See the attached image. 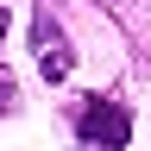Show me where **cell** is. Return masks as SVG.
Listing matches in <instances>:
<instances>
[{
	"instance_id": "cell-1",
	"label": "cell",
	"mask_w": 151,
	"mask_h": 151,
	"mask_svg": "<svg viewBox=\"0 0 151 151\" xmlns=\"http://www.w3.org/2000/svg\"><path fill=\"white\" fill-rule=\"evenodd\" d=\"M76 132H82V145H88V151H126V139H132V113H126L120 101L88 94L82 113H76Z\"/></svg>"
},
{
	"instance_id": "cell-3",
	"label": "cell",
	"mask_w": 151,
	"mask_h": 151,
	"mask_svg": "<svg viewBox=\"0 0 151 151\" xmlns=\"http://www.w3.org/2000/svg\"><path fill=\"white\" fill-rule=\"evenodd\" d=\"M13 101H19V88H13V82H6V76H0V113H6V107H13Z\"/></svg>"
},
{
	"instance_id": "cell-4",
	"label": "cell",
	"mask_w": 151,
	"mask_h": 151,
	"mask_svg": "<svg viewBox=\"0 0 151 151\" xmlns=\"http://www.w3.org/2000/svg\"><path fill=\"white\" fill-rule=\"evenodd\" d=\"M0 44H6V13H0Z\"/></svg>"
},
{
	"instance_id": "cell-2",
	"label": "cell",
	"mask_w": 151,
	"mask_h": 151,
	"mask_svg": "<svg viewBox=\"0 0 151 151\" xmlns=\"http://www.w3.org/2000/svg\"><path fill=\"white\" fill-rule=\"evenodd\" d=\"M32 44H38V69H44V82H63V76L76 69V50H69V38H63V25H57L50 13H38Z\"/></svg>"
}]
</instances>
